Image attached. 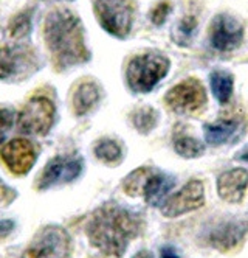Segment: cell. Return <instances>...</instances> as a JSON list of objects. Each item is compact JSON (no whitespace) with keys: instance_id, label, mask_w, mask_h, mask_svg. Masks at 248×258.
<instances>
[{"instance_id":"6da1fadb","label":"cell","mask_w":248,"mask_h":258,"mask_svg":"<svg viewBox=\"0 0 248 258\" xmlns=\"http://www.w3.org/2000/svg\"><path fill=\"white\" fill-rule=\"evenodd\" d=\"M143 229L140 213L115 202L98 207L87 221L86 233L90 244L106 256H123L129 243Z\"/></svg>"},{"instance_id":"7a4b0ae2","label":"cell","mask_w":248,"mask_h":258,"mask_svg":"<svg viewBox=\"0 0 248 258\" xmlns=\"http://www.w3.org/2000/svg\"><path fill=\"white\" fill-rule=\"evenodd\" d=\"M44 39L58 70H67L90 59L81 19L67 8H56L47 14Z\"/></svg>"},{"instance_id":"3957f363","label":"cell","mask_w":248,"mask_h":258,"mask_svg":"<svg viewBox=\"0 0 248 258\" xmlns=\"http://www.w3.org/2000/svg\"><path fill=\"white\" fill-rule=\"evenodd\" d=\"M171 62L161 53H143L129 61L126 80L132 92L147 94L169 72Z\"/></svg>"},{"instance_id":"277c9868","label":"cell","mask_w":248,"mask_h":258,"mask_svg":"<svg viewBox=\"0 0 248 258\" xmlns=\"http://www.w3.org/2000/svg\"><path fill=\"white\" fill-rule=\"evenodd\" d=\"M21 258H71L70 233L58 224H50L37 232Z\"/></svg>"},{"instance_id":"5b68a950","label":"cell","mask_w":248,"mask_h":258,"mask_svg":"<svg viewBox=\"0 0 248 258\" xmlns=\"http://www.w3.org/2000/svg\"><path fill=\"white\" fill-rule=\"evenodd\" d=\"M93 10L104 31L118 39L127 38L135 14L132 0H95Z\"/></svg>"},{"instance_id":"8992f818","label":"cell","mask_w":248,"mask_h":258,"mask_svg":"<svg viewBox=\"0 0 248 258\" xmlns=\"http://www.w3.org/2000/svg\"><path fill=\"white\" fill-rule=\"evenodd\" d=\"M36 51L22 44L0 47V81H22L39 70Z\"/></svg>"},{"instance_id":"52a82bcc","label":"cell","mask_w":248,"mask_h":258,"mask_svg":"<svg viewBox=\"0 0 248 258\" xmlns=\"http://www.w3.org/2000/svg\"><path fill=\"white\" fill-rule=\"evenodd\" d=\"M56 120L54 103L42 95L28 100L17 117L19 131L28 136H45L50 133Z\"/></svg>"},{"instance_id":"ba28073f","label":"cell","mask_w":248,"mask_h":258,"mask_svg":"<svg viewBox=\"0 0 248 258\" xmlns=\"http://www.w3.org/2000/svg\"><path fill=\"white\" fill-rule=\"evenodd\" d=\"M164 101L176 114L191 115L205 107L208 97L205 87L199 80L188 78L171 89L164 97Z\"/></svg>"},{"instance_id":"9c48e42d","label":"cell","mask_w":248,"mask_h":258,"mask_svg":"<svg viewBox=\"0 0 248 258\" xmlns=\"http://www.w3.org/2000/svg\"><path fill=\"white\" fill-rule=\"evenodd\" d=\"M84 170V160L79 156H56L47 162L36 187L48 190L56 185H64L78 179Z\"/></svg>"},{"instance_id":"30bf717a","label":"cell","mask_w":248,"mask_h":258,"mask_svg":"<svg viewBox=\"0 0 248 258\" xmlns=\"http://www.w3.org/2000/svg\"><path fill=\"white\" fill-rule=\"evenodd\" d=\"M248 235V216L233 218L213 226L205 235V241L222 252H230L236 249Z\"/></svg>"},{"instance_id":"8fae6325","label":"cell","mask_w":248,"mask_h":258,"mask_svg":"<svg viewBox=\"0 0 248 258\" xmlns=\"http://www.w3.org/2000/svg\"><path fill=\"white\" fill-rule=\"evenodd\" d=\"M205 204L203 183L197 179L189 180L177 193L169 196L161 204V213L166 218H177L180 215L194 212Z\"/></svg>"},{"instance_id":"7c38bea8","label":"cell","mask_w":248,"mask_h":258,"mask_svg":"<svg viewBox=\"0 0 248 258\" xmlns=\"http://www.w3.org/2000/svg\"><path fill=\"white\" fill-rule=\"evenodd\" d=\"M0 159L16 176H25L37 160V151L28 139H13L0 148Z\"/></svg>"},{"instance_id":"4fadbf2b","label":"cell","mask_w":248,"mask_h":258,"mask_svg":"<svg viewBox=\"0 0 248 258\" xmlns=\"http://www.w3.org/2000/svg\"><path fill=\"white\" fill-rule=\"evenodd\" d=\"M243 39V27L239 21L228 14H219L214 17L209 30V41L219 51H231L240 45Z\"/></svg>"},{"instance_id":"5bb4252c","label":"cell","mask_w":248,"mask_h":258,"mask_svg":"<svg viewBox=\"0 0 248 258\" xmlns=\"http://www.w3.org/2000/svg\"><path fill=\"white\" fill-rule=\"evenodd\" d=\"M248 187V171L243 168H234L223 171L217 179L219 196L231 204H239L245 196Z\"/></svg>"},{"instance_id":"9a60e30c","label":"cell","mask_w":248,"mask_h":258,"mask_svg":"<svg viewBox=\"0 0 248 258\" xmlns=\"http://www.w3.org/2000/svg\"><path fill=\"white\" fill-rule=\"evenodd\" d=\"M174 185H176L174 177L152 170V173L146 179V183L143 187L141 195L144 196V199L149 206L157 207V206H161L163 202L168 199V195L171 190L174 188Z\"/></svg>"},{"instance_id":"2e32d148","label":"cell","mask_w":248,"mask_h":258,"mask_svg":"<svg viewBox=\"0 0 248 258\" xmlns=\"http://www.w3.org/2000/svg\"><path fill=\"white\" fill-rule=\"evenodd\" d=\"M242 131H243V124L237 118L219 120L216 123L205 124V140L209 145L217 146V145L237 140Z\"/></svg>"},{"instance_id":"e0dca14e","label":"cell","mask_w":248,"mask_h":258,"mask_svg":"<svg viewBox=\"0 0 248 258\" xmlns=\"http://www.w3.org/2000/svg\"><path fill=\"white\" fill-rule=\"evenodd\" d=\"M101 98V90L97 83L87 81L78 86L73 95V110L78 117L89 114L90 110L98 104Z\"/></svg>"},{"instance_id":"ac0fdd59","label":"cell","mask_w":248,"mask_h":258,"mask_svg":"<svg viewBox=\"0 0 248 258\" xmlns=\"http://www.w3.org/2000/svg\"><path fill=\"white\" fill-rule=\"evenodd\" d=\"M209 83H211V90L216 97V100L222 104L228 103L231 98L233 87H234V80L231 73L225 70H216L209 75Z\"/></svg>"},{"instance_id":"d6986e66","label":"cell","mask_w":248,"mask_h":258,"mask_svg":"<svg viewBox=\"0 0 248 258\" xmlns=\"http://www.w3.org/2000/svg\"><path fill=\"white\" fill-rule=\"evenodd\" d=\"M93 153L98 160L107 163V165H117L123 159V148L117 140L112 139H103L95 145Z\"/></svg>"},{"instance_id":"ffe728a7","label":"cell","mask_w":248,"mask_h":258,"mask_svg":"<svg viewBox=\"0 0 248 258\" xmlns=\"http://www.w3.org/2000/svg\"><path fill=\"white\" fill-rule=\"evenodd\" d=\"M174 150L182 157L194 159V157H200L203 154L205 145L202 142H199L197 139L182 133V134L174 136Z\"/></svg>"},{"instance_id":"44dd1931","label":"cell","mask_w":248,"mask_h":258,"mask_svg":"<svg viewBox=\"0 0 248 258\" xmlns=\"http://www.w3.org/2000/svg\"><path fill=\"white\" fill-rule=\"evenodd\" d=\"M158 121V114L154 107L150 106H143L138 107L137 110H133L132 114V123L135 126V129L141 134H147L152 129L155 127Z\"/></svg>"},{"instance_id":"7402d4cb","label":"cell","mask_w":248,"mask_h":258,"mask_svg":"<svg viewBox=\"0 0 248 258\" xmlns=\"http://www.w3.org/2000/svg\"><path fill=\"white\" fill-rule=\"evenodd\" d=\"M33 10H25L22 13H19L17 16H14L8 30H10V36L13 39H24L31 33L33 28Z\"/></svg>"},{"instance_id":"603a6c76","label":"cell","mask_w":248,"mask_h":258,"mask_svg":"<svg viewBox=\"0 0 248 258\" xmlns=\"http://www.w3.org/2000/svg\"><path fill=\"white\" fill-rule=\"evenodd\" d=\"M152 173V168L147 167H141L137 168L135 171H132L130 174H127L123 180V188L129 196H138L143 193V187L146 183V179L149 177V174Z\"/></svg>"},{"instance_id":"cb8c5ba5","label":"cell","mask_w":248,"mask_h":258,"mask_svg":"<svg viewBox=\"0 0 248 258\" xmlns=\"http://www.w3.org/2000/svg\"><path fill=\"white\" fill-rule=\"evenodd\" d=\"M197 31V19L194 16H186L177 24L174 30V41L179 45H188Z\"/></svg>"},{"instance_id":"d4e9b609","label":"cell","mask_w":248,"mask_h":258,"mask_svg":"<svg viewBox=\"0 0 248 258\" xmlns=\"http://www.w3.org/2000/svg\"><path fill=\"white\" fill-rule=\"evenodd\" d=\"M16 112L13 109L8 107H2L0 109V145H2L8 136V133L13 129L14 123H16Z\"/></svg>"},{"instance_id":"484cf974","label":"cell","mask_w":248,"mask_h":258,"mask_svg":"<svg viewBox=\"0 0 248 258\" xmlns=\"http://www.w3.org/2000/svg\"><path fill=\"white\" fill-rule=\"evenodd\" d=\"M171 11H173V7H171L169 2L158 4L154 10L150 11V21H152V24L157 25V27L163 25L166 22V19H168V16H169Z\"/></svg>"},{"instance_id":"4316f807","label":"cell","mask_w":248,"mask_h":258,"mask_svg":"<svg viewBox=\"0 0 248 258\" xmlns=\"http://www.w3.org/2000/svg\"><path fill=\"white\" fill-rule=\"evenodd\" d=\"M16 229V224L13 219H0V239L10 236Z\"/></svg>"},{"instance_id":"83f0119b","label":"cell","mask_w":248,"mask_h":258,"mask_svg":"<svg viewBox=\"0 0 248 258\" xmlns=\"http://www.w3.org/2000/svg\"><path fill=\"white\" fill-rule=\"evenodd\" d=\"M14 196H16L14 190L7 187L5 183L2 182V179H0V202H2V201L4 202H10V201L14 199Z\"/></svg>"},{"instance_id":"f1b7e54d","label":"cell","mask_w":248,"mask_h":258,"mask_svg":"<svg viewBox=\"0 0 248 258\" xmlns=\"http://www.w3.org/2000/svg\"><path fill=\"white\" fill-rule=\"evenodd\" d=\"M161 258H180V256H179V253L174 250V247L166 246V247L161 249Z\"/></svg>"},{"instance_id":"f546056e","label":"cell","mask_w":248,"mask_h":258,"mask_svg":"<svg viewBox=\"0 0 248 258\" xmlns=\"http://www.w3.org/2000/svg\"><path fill=\"white\" fill-rule=\"evenodd\" d=\"M132 258H154V256H152V253L149 250H140V252H137L135 255H133Z\"/></svg>"},{"instance_id":"4dcf8cb0","label":"cell","mask_w":248,"mask_h":258,"mask_svg":"<svg viewBox=\"0 0 248 258\" xmlns=\"http://www.w3.org/2000/svg\"><path fill=\"white\" fill-rule=\"evenodd\" d=\"M239 159H240V160H245V162H248V148L239 154Z\"/></svg>"},{"instance_id":"1f68e13d","label":"cell","mask_w":248,"mask_h":258,"mask_svg":"<svg viewBox=\"0 0 248 258\" xmlns=\"http://www.w3.org/2000/svg\"><path fill=\"white\" fill-rule=\"evenodd\" d=\"M50 2H53V0H50ZM54 2H71V0H54Z\"/></svg>"}]
</instances>
